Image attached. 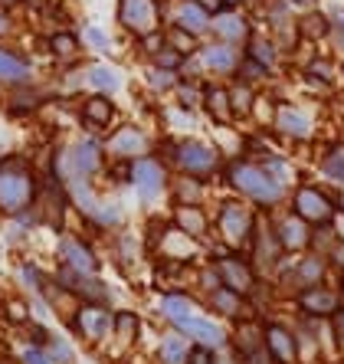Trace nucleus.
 <instances>
[{"instance_id":"37998d69","label":"nucleus","mask_w":344,"mask_h":364,"mask_svg":"<svg viewBox=\"0 0 344 364\" xmlns=\"http://www.w3.org/2000/svg\"><path fill=\"white\" fill-rule=\"evenodd\" d=\"M46 351H50L53 364H76V348H72V341H69L66 335H59V331H53L50 335Z\"/></svg>"},{"instance_id":"a18cd8bd","label":"nucleus","mask_w":344,"mask_h":364,"mask_svg":"<svg viewBox=\"0 0 344 364\" xmlns=\"http://www.w3.org/2000/svg\"><path fill=\"white\" fill-rule=\"evenodd\" d=\"M164 40H168L177 53H184V56H193L203 43V40H197V36H190L187 30H177V26H164Z\"/></svg>"},{"instance_id":"4c0bfd02","label":"nucleus","mask_w":344,"mask_h":364,"mask_svg":"<svg viewBox=\"0 0 344 364\" xmlns=\"http://www.w3.org/2000/svg\"><path fill=\"white\" fill-rule=\"evenodd\" d=\"M46 279H50V269H43L33 256L17 259V286H20L23 296H40L43 286H46Z\"/></svg>"},{"instance_id":"c756f323","label":"nucleus","mask_w":344,"mask_h":364,"mask_svg":"<svg viewBox=\"0 0 344 364\" xmlns=\"http://www.w3.org/2000/svg\"><path fill=\"white\" fill-rule=\"evenodd\" d=\"M82 82L89 92H102V95H118L125 89V76L122 69L112 63H85L82 66Z\"/></svg>"},{"instance_id":"3c124183","label":"nucleus","mask_w":344,"mask_h":364,"mask_svg":"<svg viewBox=\"0 0 344 364\" xmlns=\"http://www.w3.org/2000/svg\"><path fill=\"white\" fill-rule=\"evenodd\" d=\"M328 46H331V56L344 63V30H331V36H328Z\"/></svg>"},{"instance_id":"864d4df0","label":"nucleus","mask_w":344,"mask_h":364,"mask_svg":"<svg viewBox=\"0 0 344 364\" xmlns=\"http://www.w3.org/2000/svg\"><path fill=\"white\" fill-rule=\"evenodd\" d=\"M10 33H14V17H10L7 10H0V43L7 40Z\"/></svg>"},{"instance_id":"f3484780","label":"nucleus","mask_w":344,"mask_h":364,"mask_svg":"<svg viewBox=\"0 0 344 364\" xmlns=\"http://www.w3.org/2000/svg\"><path fill=\"white\" fill-rule=\"evenodd\" d=\"M197 60H200V69L207 79L230 82L236 76L240 63H243V50L230 46V43H220V40H203L200 50H197Z\"/></svg>"},{"instance_id":"c85d7f7f","label":"nucleus","mask_w":344,"mask_h":364,"mask_svg":"<svg viewBox=\"0 0 344 364\" xmlns=\"http://www.w3.org/2000/svg\"><path fill=\"white\" fill-rule=\"evenodd\" d=\"M200 309H203L200 299L193 296L190 289H168V292H161V299H158V315L164 325L184 322V318L197 315Z\"/></svg>"},{"instance_id":"cd10ccee","label":"nucleus","mask_w":344,"mask_h":364,"mask_svg":"<svg viewBox=\"0 0 344 364\" xmlns=\"http://www.w3.org/2000/svg\"><path fill=\"white\" fill-rule=\"evenodd\" d=\"M109 256L112 263L118 266L122 272L134 269V266L148 263V253H144V243H141V233H134V230H118L109 237Z\"/></svg>"},{"instance_id":"1a4fd4ad","label":"nucleus","mask_w":344,"mask_h":364,"mask_svg":"<svg viewBox=\"0 0 344 364\" xmlns=\"http://www.w3.org/2000/svg\"><path fill=\"white\" fill-rule=\"evenodd\" d=\"M53 256H56V263L82 272V276H102V269H105L95 240L79 233V230H63V233H56Z\"/></svg>"},{"instance_id":"ddd939ff","label":"nucleus","mask_w":344,"mask_h":364,"mask_svg":"<svg viewBox=\"0 0 344 364\" xmlns=\"http://www.w3.org/2000/svg\"><path fill=\"white\" fill-rule=\"evenodd\" d=\"M112 318L115 309L112 305H95V302H79L76 312L66 318V328L76 335L82 345L89 348H102L112 338Z\"/></svg>"},{"instance_id":"8fccbe9b","label":"nucleus","mask_w":344,"mask_h":364,"mask_svg":"<svg viewBox=\"0 0 344 364\" xmlns=\"http://www.w3.org/2000/svg\"><path fill=\"white\" fill-rule=\"evenodd\" d=\"M187 364H217V351H213V348H203V345H190Z\"/></svg>"},{"instance_id":"2eb2a0df","label":"nucleus","mask_w":344,"mask_h":364,"mask_svg":"<svg viewBox=\"0 0 344 364\" xmlns=\"http://www.w3.org/2000/svg\"><path fill=\"white\" fill-rule=\"evenodd\" d=\"M295 312L302 318H318V322H331L338 309L344 305V292L331 282H318V286H305L292 296Z\"/></svg>"},{"instance_id":"c9c22d12","label":"nucleus","mask_w":344,"mask_h":364,"mask_svg":"<svg viewBox=\"0 0 344 364\" xmlns=\"http://www.w3.org/2000/svg\"><path fill=\"white\" fill-rule=\"evenodd\" d=\"M331 30H335V26H331V20H328V14L321 7H315L299 17V36H302V43H311V46L328 43Z\"/></svg>"},{"instance_id":"2f4dec72","label":"nucleus","mask_w":344,"mask_h":364,"mask_svg":"<svg viewBox=\"0 0 344 364\" xmlns=\"http://www.w3.org/2000/svg\"><path fill=\"white\" fill-rule=\"evenodd\" d=\"M243 56H249L252 63H259L262 69H269L272 76L279 73V66H282V50H279V43L272 40L269 33H252V40L243 46Z\"/></svg>"},{"instance_id":"4be33fe9","label":"nucleus","mask_w":344,"mask_h":364,"mask_svg":"<svg viewBox=\"0 0 344 364\" xmlns=\"http://www.w3.org/2000/svg\"><path fill=\"white\" fill-rule=\"evenodd\" d=\"M200 305H203V312H210L213 318L230 322V325L240 322V318H252V315H256V309L249 305V299L240 296V292H233V289H227V286H220V289H213L210 296H203ZM256 318H259V315H256Z\"/></svg>"},{"instance_id":"a878e982","label":"nucleus","mask_w":344,"mask_h":364,"mask_svg":"<svg viewBox=\"0 0 344 364\" xmlns=\"http://www.w3.org/2000/svg\"><path fill=\"white\" fill-rule=\"evenodd\" d=\"M43 53L50 56L53 63H59V69H72L82 60V36L69 26H56L53 33H46L43 40Z\"/></svg>"},{"instance_id":"473e14b6","label":"nucleus","mask_w":344,"mask_h":364,"mask_svg":"<svg viewBox=\"0 0 344 364\" xmlns=\"http://www.w3.org/2000/svg\"><path fill=\"white\" fill-rule=\"evenodd\" d=\"M210 181L187 178V174H174L171 178L168 200L171 203H210Z\"/></svg>"},{"instance_id":"79ce46f5","label":"nucleus","mask_w":344,"mask_h":364,"mask_svg":"<svg viewBox=\"0 0 344 364\" xmlns=\"http://www.w3.org/2000/svg\"><path fill=\"white\" fill-rule=\"evenodd\" d=\"M200 95H203V82L181 79L177 89L171 92V99H174V105H181V109H187V112H200Z\"/></svg>"},{"instance_id":"20e7f679","label":"nucleus","mask_w":344,"mask_h":364,"mask_svg":"<svg viewBox=\"0 0 344 364\" xmlns=\"http://www.w3.org/2000/svg\"><path fill=\"white\" fill-rule=\"evenodd\" d=\"M43 191V171L33 158L20 151L0 154V220H14L20 210L33 207Z\"/></svg>"},{"instance_id":"c03bdc74","label":"nucleus","mask_w":344,"mask_h":364,"mask_svg":"<svg viewBox=\"0 0 344 364\" xmlns=\"http://www.w3.org/2000/svg\"><path fill=\"white\" fill-rule=\"evenodd\" d=\"M79 36H82V46L92 53H112V36L102 30V26L95 23H85L82 30H79Z\"/></svg>"},{"instance_id":"f8f14e48","label":"nucleus","mask_w":344,"mask_h":364,"mask_svg":"<svg viewBox=\"0 0 344 364\" xmlns=\"http://www.w3.org/2000/svg\"><path fill=\"white\" fill-rule=\"evenodd\" d=\"M269 132L286 144H315L318 138V125L299 102H286L276 99L272 119H269Z\"/></svg>"},{"instance_id":"052dcab7","label":"nucleus","mask_w":344,"mask_h":364,"mask_svg":"<svg viewBox=\"0 0 344 364\" xmlns=\"http://www.w3.org/2000/svg\"><path fill=\"white\" fill-rule=\"evenodd\" d=\"M243 4H249V0H227V7H236V10L243 7Z\"/></svg>"},{"instance_id":"f03ea898","label":"nucleus","mask_w":344,"mask_h":364,"mask_svg":"<svg viewBox=\"0 0 344 364\" xmlns=\"http://www.w3.org/2000/svg\"><path fill=\"white\" fill-rule=\"evenodd\" d=\"M154 154L164 158L174 174H187V178H200V181H220V171L227 164V154L217 141L197 135H161Z\"/></svg>"},{"instance_id":"393cba45","label":"nucleus","mask_w":344,"mask_h":364,"mask_svg":"<svg viewBox=\"0 0 344 364\" xmlns=\"http://www.w3.org/2000/svg\"><path fill=\"white\" fill-rule=\"evenodd\" d=\"M252 33H256V30H252V20L236 7L220 10V14H213V20H210V40L230 43V46H240V50L252 40Z\"/></svg>"},{"instance_id":"09e8293b","label":"nucleus","mask_w":344,"mask_h":364,"mask_svg":"<svg viewBox=\"0 0 344 364\" xmlns=\"http://www.w3.org/2000/svg\"><path fill=\"white\" fill-rule=\"evenodd\" d=\"M17 361L20 364H53V358H50V351H46V348H40V345H23V348H20Z\"/></svg>"},{"instance_id":"bb28decb","label":"nucleus","mask_w":344,"mask_h":364,"mask_svg":"<svg viewBox=\"0 0 344 364\" xmlns=\"http://www.w3.org/2000/svg\"><path fill=\"white\" fill-rule=\"evenodd\" d=\"M210 20L213 17L197 0H174L164 26H177V30H187V33L197 36V40H207V36H210Z\"/></svg>"},{"instance_id":"9d476101","label":"nucleus","mask_w":344,"mask_h":364,"mask_svg":"<svg viewBox=\"0 0 344 364\" xmlns=\"http://www.w3.org/2000/svg\"><path fill=\"white\" fill-rule=\"evenodd\" d=\"M164 20H168V0H118L115 7V23L131 40L164 30Z\"/></svg>"},{"instance_id":"a19ab883","label":"nucleus","mask_w":344,"mask_h":364,"mask_svg":"<svg viewBox=\"0 0 344 364\" xmlns=\"http://www.w3.org/2000/svg\"><path fill=\"white\" fill-rule=\"evenodd\" d=\"M259 164H262V168H266L269 174H272V178H276L282 187H292V184H299V181H302V178H299V168H295V161H292V158H286L282 151L262 154Z\"/></svg>"},{"instance_id":"f257e3e1","label":"nucleus","mask_w":344,"mask_h":364,"mask_svg":"<svg viewBox=\"0 0 344 364\" xmlns=\"http://www.w3.org/2000/svg\"><path fill=\"white\" fill-rule=\"evenodd\" d=\"M220 187L227 194L243 197L259 213H272L279 207H286V200H289V187H282L259 161H252L246 154L227 158L223 171H220Z\"/></svg>"},{"instance_id":"49530a36","label":"nucleus","mask_w":344,"mask_h":364,"mask_svg":"<svg viewBox=\"0 0 344 364\" xmlns=\"http://www.w3.org/2000/svg\"><path fill=\"white\" fill-rule=\"evenodd\" d=\"M184 60H187L184 53H177L174 46H171L168 40H164V46H161V50L154 53V56H151V60H148V63H151V66H158V69H168V73H181V66H184Z\"/></svg>"},{"instance_id":"aec40b11","label":"nucleus","mask_w":344,"mask_h":364,"mask_svg":"<svg viewBox=\"0 0 344 364\" xmlns=\"http://www.w3.org/2000/svg\"><path fill=\"white\" fill-rule=\"evenodd\" d=\"M168 328H177L181 335H187L193 345L213 348V351H223V348H230V328L220 322V318H213L210 312H203V309L197 315H190V318H184V322L168 325Z\"/></svg>"},{"instance_id":"412c9836","label":"nucleus","mask_w":344,"mask_h":364,"mask_svg":"<svg viewBox=\"0 0 344 364\" xmlns=\"http://www.w3.org/2000/svg\"><path fill=\"white\" fill-rule=\"evenodd\" d=\"M168 220L174 223L181 233L193 237L197 243H207V246H210V240H213V213H210V203H171Z\"/></svg>"},{"instance_id":"e433bc0d","label":"nucleus","mask_w":344,"mask_h":364,"mask_svg":"<svg viewBox=\"0 0 344 364\" xmlns=\"http://www.w3.org/2000/svg\"><path fill=\"white\" fill-rule=\"evenodd\" d=\"M193 341L187 335H181L177 328H168L158 341V364H187Z\"/></svg>"},{"instance_id":"0eeeda50","label":"nucleus","mask_w":344,"mask_h":364,"mask_svg":"<svg viewBox=\"0 0 344 364\" xmlns=\"http://www.w3.org/2000/svg\"><path fill=\"white\" fill-rule=\"evenodd\" d=\"M171 178L174 171L164 164L161 154H144V158H134L131 161V187L134 200L141 203L144 210H154L161 200H168V191H171Z\"/></svg>"},{"instance_id":"5fc2aeb1","label":"nucleus","mask_w":344,"mask_h":364,"mask_svg":"<svg viewBox=\"0 0 344 364\" xmlns=\"http://www.w3.org/2000/svg\"><path fill=\"white\" fill-rule=\"evenodd\" d=\"M328 20H331V26H335V30H344V4H335V7H331V14H328Z\"/></svg>"},{"instance_id":"7c9ffc66","label":"nucleus","mask_w":344,"mask_h":364,"mask_svg":"<svg viewBox=\"0 0 344 364\" xmlns=\"http://www.w3.org/2000/svg\"><path fill=\"white\" fill-rule=\"evenodd\" d=\"M315 168L331 187H344V138H331L321 144Z\"/></svg>"},{"instance_id":"bf43d9fd","label":"nucleus","mask_w":344,"mask_h":364,"mask_svg":"<svg viewBox=\"0 0 344 364\" xmlns=\"http://www.w3.org/2000/svg\"><path fill=\"white\" fill-rule=\"evenodd\" d=\"M20 4H26V0H0V10H14V7H20Z\"/></svg>"},{"instance_id":"603ef678","label":"nucleus","mask_w":344,"mask_h":364,"mask_svg":"<svg viewBox=\"0 0 344 364\" xmlns=\"http://www.w3.org/2000/svg\"><path fill=\"white\" fill-rule=\"evenodd\" d=\"M328 325H331V338H335L338 345L344 348V305H341V309H338V315H335V318H331V322H328Z\"/></svg>"},{"instance_id":"6ab92c4d","label":"nucleus","mask_w":344,"mask_h":364,"mask_svg":"<svg viewBox=\"0 0 344 364\" xmlns=\"http://www.w3.org/2000/svg\"><path fill=\"white\" fill-rule=\"evenodd\" d=\"M36 60L26 50L17 46H4L0 43V89L4 92H14V89H23V85H36Z\"/></svg>"},{"instance_id":"423d86ee","label":"nucleus","mask_w":344,"mask_h":364,"mask_svg":"<svg viewBox=\"0 0 344 364\" xmlns=\"http://www.w3.org/2000/svg\"><path fill=\"white\" fill-rule=\"evenodd\" d=\"M286 207L299 217V220H305L311 230L318 227H331L338 217V203H335V194L328 191V187H321L318 181H299V184L289 187V200Z\"/></svg>"},{"instance_id":"5701e85b","label":"nucleus","mask_w":344,"mask_h":364,"mask_svg":"<svg viewBox=\"0 0 344 364\" xmlns=\"http://www.w3.org/2000/svg\"><path fill=\"white\" fill-rule=\"evenodd\" d=\"M200 112H203V119L210 122L213 128H233L236 125V115H233V105H230V82H220V79H203Z\"/></svg>"},{"instance_id":"39448f33","label":"nucleus","mask_w":344,"mask_h":364,"mask_svg":"<svg viewBox=\"0 0 344 364\" xmlns=\"http://www.w3.org/2000/svg\"><path fill=\"white\" fill-rule=\"evenodd\" d=\"M210 213H213V243L236 250V253H246L262 213L252 203H246L243 197L227 194V191L210 203Z\"/></svg>"},{"instance_id":"0e129e2a","label":"nucleus","mask_w":344,"mask_h":364,"mask_svg":"<svg viewBox=\"0 0 344 364\" xmlns=\"http://www.w3.org/2000/svg\"><path fill=\"white\" fill-rule=\"evenodd\" d=\"M0 364H4V361H0Z\"/></svg>"},{"instance_id":"dca6fc26","label":"nucleus","mask_w":344,"mask_h":364,"mask_svg":"<svg viewBox=\"0 0 344 364\" xmlns=\"http://www.w3.org/2000/svg\"><path fill=\"white\" fill-rule=\"evenodd\" d=\"M266 220L286 256H302L311 250V227L305 220H299L289 207H279V210L266 213Z\"/></svg>"},{"instance_id":"ea45409f","label":"nucleus","mask_w":344,"mask_h":364,"mask_svg":"<svg viewBox=\"0 0 344 364\" xmlns=\"http://www.w3.org/2000/svg\"><path fill=\"white\" fill-rule=\"evenodd\" d=\"M259 92H262V89H256V85H246V82H240V79H230V105H233L236 122L252 119Z\"/></svg>"},{"instance_id":"9b49d317","label":"nucleus","mask_w":344,"mask_h":364,"mask_svg":"<svg viewBox=\"0 0 344 364\" xmlns=\"http://www.w3.org/2000/svg\"><path fill=\"white\" fill-rule=\"evenodd\" d=\"M158 138L161 135H154L151 128L138 125V122H118L102 141H105L109 161H134V158H144V154H154Z\"/></svg>"},{"instance_id":"f704fd0d","label":"nucleus","mask_w":344,"mask_h":364,"mask_svg":"<svg viewBox=\"0 0 344 364\" xmlns=\"http://www.w3.org/2000/svg\"><path fill=\"white\" fill-rule=\"evenodd\" d=\"M177 82H181L177 73H168V69H158V66H151V63H144L141 89L151 95V99H168V95L177 89Z\"/></svg>"},{"instance_id":"680f3d73","label":"nucleus","mask_w":344,"mask_h":364,"mask_svg":"<svg viewBox=\"0 0 344 364\" xmlns=\"http://www.w3.org/2000/svg\"><path fill=\"white\" fill-rule=\"evenodd\" d=\"M4 99H7V92H4V89H0V109H4Z\"/></svg>"},{"instance_id":"7ed1b4c3","label":"nucleus","mask_w":344,"mask_h":364,"mask_svg":"<svg viewBox=\"0 0 344 364\" xmlns=\"http://www.w3.org/2000/svg\"><path fill=\"white\" fill-rule=\"evenodd\" d=\"M109 164V154H105V141L99 135H76L69 141H59L50 148V158H46V174H53L56 181H99L102 171Z\"/></svg>"},{"instance_id":"72a5a7b5","label":"nucleus","mask_w":344,"mask_h":364,"mask_svg":"<svg viewBox=\"0 0 344 364\" xmlns=\"http://www.w3.org/2000/svg\"><path fill=\"white\" fill-rule=\"evenodd\" d=\"M141 315L134 312V309H115V318H112V338L122 351H128V348L138 345V338H141Z\"/></svg>"},{"instance_id":"58836bf2","label":"nucleus","mask_w":344,"mask_h":364,"mask_svg":"<svg viewBox=\"0 0 344 364\" xmlns=\"http://www.w3.org/2000/svg\"><path fill=\"white\" fill-rule=\"evenodd\" d=\"M0 318H4L10 328H23V325L33 318L30 296H23V292H7V296L0 299Z\"/></svg>"},{"instance_id":"6e6552de","label":"nucleus","mask_w":344,"mask_h":364,"mask_svg":"<svg viewBox=\"0 0 344 364\" xmlns=\"http://www.w3.org/2000/svg\"><path fill=\"white\" fill-rule=\"evenodd\" d=\"M207 259H213L223 286L233 289V292H240V296H246V299H249L252 292H256V286L262 282V276L256 272V266L249 263V256L236 253V250H227V246L213 243V240H210V246H207Z\"/></svg>"},{"instance_id":"4468645a","label":"nucleus","mask_w":344,"mask_h":364,"mask_svg":"<svg viewBox=\"0 0 344 364\" xmlns=\"http://www.w3.org/2000/svg\"><path fill=\"white\" fill-rule=\"evenodd\" d=\"M72 115H76L79 128H82L85 135L105 138L118 125V102H115V95L82 92L72 102Z\"/></svg>"},{"instance_id":"e2e57ef3","label":"nucleus","mask_w":344,"mask_h":364,"mask_svg":"<svg viewBox=\"0 0 344 364\" xmlns=\"http://www.w3.org/2000/svg\"><path fill=\"white\" fill-rule=\"evenodd\" d=\"M338 76H341V82H344V63H341V66H338Z\"/></svg>"},{"instance_id":"13d9d810","label":"nucleus","mask_w":344,"mask_h":364,"mask_svg":"<svg viewBox=\"0 0 344 364\" xmlns=\"http://www.w3.org/2000/svg\"><path fill=\"white\" fill-rule=\"evenodd\" d=\"M331 194H335V203H338V213H341V217H344V187H335V191H331Z\"/></svg>"},{"instance_id":"6e6d98bb","label":"nucleus","mask_w":344,"mask_h":364,"mask_svg":"<svg viewBox=\"0 0 344 364\" xmlns=\"http://www.w3.org/2000/svg\"><path fill=\"white\" fill-rule=\"evenodd\" d=\"M197 4H200L210 17H213V14H220V10H227V0H197Z\"/></svg>"},{"instance_id":"a211bd4d","label":"nucleus","mask_w":344,"mask_h":364,"mask_svg":"<svg viewBox=\"0 0 344 364\" xmlns=\"http://www.w3.org/2000/svg\"><path fill=\"white\" fill-rule=\"evenodd\" d=\"M246 256H249V263L256 266V272H259L262 279H272L279 266L286 263V253H282L279 240L272 237V230H269L266 213L259 217V227H256V233H252L249 246H246Z\"/></svg>"},{"instance_id":"de8ad7c7","label":"nucleus","mask_w":344,"mask_h":364,"mask_svg":"<svg viewBox=\"0 0 344 364\" xmlns=\"http://www.w3.org/2000/svg\"><path fill=\"white\" fill-rule=\"evenodd\" d=\"M325 259H328V266H331V272H335V276H344V240L338 237V233H335V243L328 246Z\"/></svg>"},{"instance_id":"b1692460","label":"nucleus","mask_w":344,"mask_h":364,"mask_svg":"<svg viewBox=\"0 0 344 364\" xmlns=\"http://www.w3.org/2000/svg\"><path fill=\"white\" fill-rule=\"evenodd\" d=\"M262 345L276 364H299V335L279 318H262Z\"/></svg>"},{"instance_id":"4d7b16f0","label":"nucleus","mask_w":344,"mask_h":364,"mask_svg":"<svg viewBox=\"0 0 344 364\" xmlns=\"http://www.w3.org/2000/svg\"><path fill=\"white\" fill-rule=\"evenodd\" d=\"M292 10H302V14H308V10L318 7V0H286Z\"/></svg>"}]
</instances>
